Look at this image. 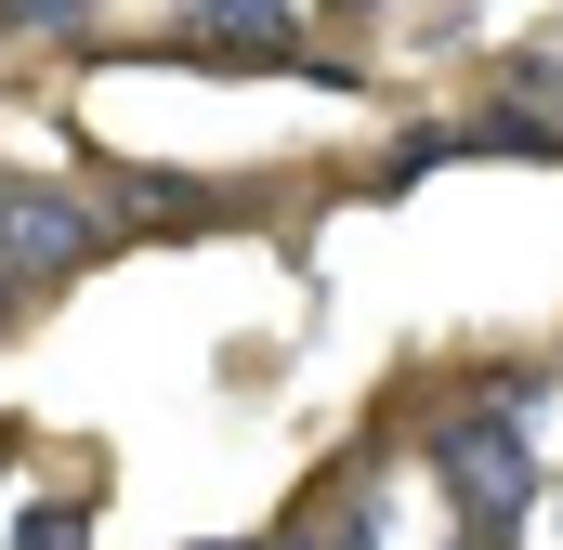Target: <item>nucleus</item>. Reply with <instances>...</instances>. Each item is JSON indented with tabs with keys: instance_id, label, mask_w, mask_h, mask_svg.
Instances as JSON below:
<instances>
[{
	"instance_id": "f257e3e1",
	"label": "nucleus",
	"mask_w": 563,
	"mask_h": 550,
	"mask_svg": "<svg viewBox=\"0 0 563 550\" xmlns=\"http://www.w3.org/2000/svg\"><path fill=\"white\" fill-rule=\"evenodd\" d=\"M432 472L459 485V512H472L485 538H498V525L525 512V485H538V459H525L511 419H445V432H432Z\"/></svg>"
},
{
	"instance_id": "f03ea898",
	"label": "nucleus",
	"mask_w": 563,
	"mask_h": 550,
	"mask_svg": "<svg viewBox=\"0 0 563 550\" xmlns=\"http://www.w3.org/2000/svg\"><path fill=\"white\" fill-rule=\"evenodd\" d=\"M92 250V210L53 197V184H0V301L13 288H53V275Z\"/></svg>"
},
{
	"instance_id": "7ed1b4c3",
	"label": "nucleus",
	"mask_w": 563,
	"mask_h": 550,
	"mask_svg": "<svg viewBox=\"0 0 563 550\" xmlns=\"http://www.w3.org/2000/svg\"><path fill=\"white\" fill-rule=\"evenodd\" d=\"M79 538H92V512H40V525H26L13 550H79Z\"/></svg>"
},
{
	"instance_id": "20e7f679",
	"label": "nucleus",
	"mask_w": 563,
	"mask_h": 550,
	"mask_svg": "<svg viewBox=\"0 0 563 550\" xmlns=\"http://www.w3.org/2000/svg\"><path fill=\"white\" fill-rule=\"evenodd\" d=\"M210 26H276V13H301V0H197Z\"/></svg>"
},
{
	"instance_id": "39448f33",
	"label": "nucleus",
	"mask_w": 563,
	"mask_h": 550,
	"mask_svg": "<svg viewBox=\"0 0 563 550\" xmlns=\"http://www.w3.org/2000/svg\"><path fill=\"white\" fill-rule=\"evenodd\" d=\"M79 0H0V26H66Z\"/></svg>"
},
{
	"instance_id": "423d86ee",
	"label": "nucleus",
	"mask_w": 563,
	"mask_h": 550,
	"mask_svg": "<svg viewBox=\"0 0 563 550\" xmlns=\"http://www.w3.org/2000/svg\"><path fill=\"white\" fill-rule=\"evenodd\" d=\"M301 550H314V538H301Z\"/></svg>"
}]
</instances>
